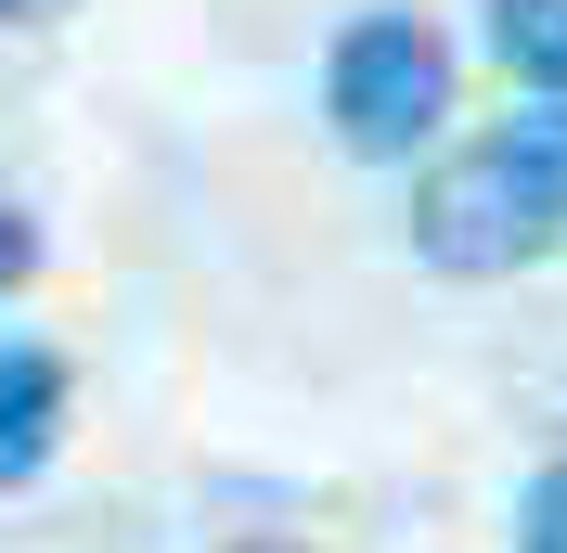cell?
Segmentation results:
<instances>
[{
    "instance_id": "1",
    "label": "cell",
    "mask_w": 567,
    "mask_h": 553,
    "mask_svg": "<svg viewBox=\"0 0 567 553\" xmlns=\"http://www.w3.org/2000/svg\"><path fill=\"white\" fill-rule=\"evenodd\" d=\"M567 244V104L491 116L477 142H452L439 168L413 180V258L452 283L529 271Z\"/></svg>"
},
{
    "instance_id": "2",
    "label": "cell",
    "mask_w": 567,
    "mask_h": 553,
    "mask_svg": "<svg viewBox=\"0 0 567 553\" xmlns=\"http://www.w3.org/2000/svg\"><path fill=\"white\" fill-rule=\"evenodd\" d=\"M322 116H336L349 155L439 142V116H452V39L425 27V13H349L336 52H322Z\"/></svg>"
},
{
    "instance_id": "3",
    "label": "cell",
    "mask_w": 567,
    "mask_h": 553,
    "mask_svg": "<svg viewBox=\"0 0 567 553\" xmlns=\"http://www.w3.org/2000/svg\"><path fill=\"white\" fill-rule=\"evenodd\" d=\"M52 438H65V361L39 335H13L0 347V489H27L52 463Z\"/></svg>"
},
{
    "instance_id": "4",
    "label": "cell",
    "mask_w": 567,
    "mask_h": 553,
    "mask_svg": "<svg viewBox=\"0 0 567 553\" xmlns=\"http://www.w3.org/2000/svg\"><path fill=\"white\" fill-rule=\"evenodd\" d=\"M477 13H491V65L567 104V0H477Z\"/></svg>"
},
{
    "instance_id": "5",
    "label": "cell",
    "mask_w": 567,
    "mask_h": 553,
    "mask_svg": "<svg viewBox=\"0 0 567 553\" xmlns=\"http://www.w3.org/2000/svg\"><path fill=\"white\" fill-rule=\"evenodd\" d=\"M516 553H567V463H542L516 489Z\"/></svg>"
},
{
    "instance_id": "6",
    "label": "cell",
    "mask_w": 567,
    "mask_h": 553,
    "mask_svg": "<svg viewBox=\"0 0 567 553\" xmlns=\"http://www.w3.org/2000/svg\"><path fill=\"white\" fill-rule=\"evenodd\" d=\"M27 258H39V232H27V207H13V194H0V296L27 283Z\"/></svg>"
},
{
    "instance_id": "7",
    "label": "cell",
    "mask_w": 567,
    "mask_h": 553,
    "mask_svg": "<svg viewBox=\"0 0 567 553\" xmlns=\"http://www.w3.org/2000/svg\"><path fill=\"white\" fill-rule=\"evenodd\" d=\"M39 13H65V0H0V27H39Z\"/></svg>"
},
{
    "instance_id": "8",
    "label": "cell",
    "mask_w": 567,
    "mask_h": 553,
    "mask_svg": "<svg viewBox=\"0 0 567 553\" xmlns=\"http://www.w3.org/2000/svg\"><path fill=\"white\" fill-rule=\"evenodd\" d=\"M246 553H284V541H246Z\"/></svg>"
}]
</instances>
